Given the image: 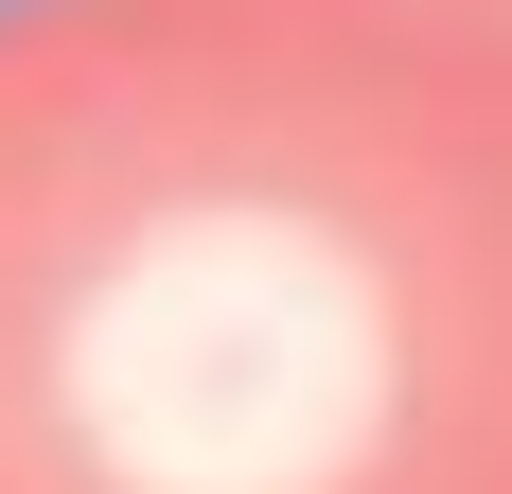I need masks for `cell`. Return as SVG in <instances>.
Segmentation results:
<instances>
[{
  "label": "cell",
  "instance_id": "6da1fadb",
  "mask_svg": "<svg viewBox=\"0 0 512 494\" xmlns=\"http://www.w3.org/2000/svg\"><path fill=\"white\" fill-rule=\"evenodd\" d=\"M0 494H512V0H0Z\"/></svg>",
  "mask_w": 512,
  "mask_h": 494
}]
</instances>
